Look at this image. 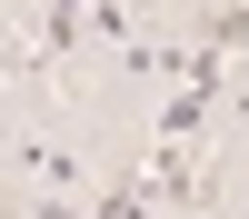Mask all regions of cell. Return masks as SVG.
I'll use <instances>...</instances> for the list:
<instances>
[{"mask_svg": "<svg viewBox=\"0 0 249 219\" xmlns=\"http://www.w3.org/2000/svg\"><path fill=\"white\" fill-rule=\"evenodd\" d=\"M0 219H20V209H10V199H0Z\"/></svg>", "mask_w": 249, "mask_h": 219, "instance_id": "cell-5", "label": "cell"}, {"mask_svg": "<svg viewBox=\"0 0 249 219\" xmlns=\"http://www.w3.org/2000/svg\"><path fill=\"white\" fill-rule=\"evenodd\" d=\"M30 219H80V209H70V189H50V199H40Z\"/></svg>", "mask_w": 249, "mask_h": 219, "instance_id": "cell-4", "label": "cell"}, {"mask_svg": "<svg viewBox=\"0 0 249 219\" xmlns=\"http://www.w3.org/2000/svg\"><path fill=\"white\" fill-rule=\"evenodd\" d=\"M160 199H170L160 179H140V169H120V179H110V199H100V219H150Z\"/></svg>", "mask_w": 249, "mask_h": 219, "instance_id": "cell-2", "label": "cell"}, {"mask_svg": "<svg viewBox=\"0 0 249 219\" xmlns=\"http://www.w3.org/2000/svg\"><path fill=\"white\" fill-rule=\"evenodd\" d=\"M10 159H20V169H30V179H50V189H80V169H90V159H80L70 139H20Z\"/></svg>", "mask_w": 249, "mask_h": 219, "instance_id": "cell-1", "label": "cell"}, {"mask_svg": "<svg viewBox=\"0 0 249 219\" xmlns=\"http://www.w3.org/2000/svg\"><path fill=\"white\" fill-rule=\"evenodd\" d=\"M199 50H219V60H230V50H249V0H219V10L199 20Z\"/></svg>", "mask_w": 249, "mask_h": 219, "instance_id": "cell-3", "label": "cell"}]
</instances>
